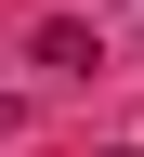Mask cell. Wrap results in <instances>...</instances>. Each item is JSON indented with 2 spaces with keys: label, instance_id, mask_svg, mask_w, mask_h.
Here are the masks:
<instances>
[{
  "label": "cell",
  "instance_id": "6da1fadb",
  "mask_svg": "<svg viewBox=\"0 0 144 157\" xmlns=\"http://www.w3.org/2000/svg\"><path fill=\"white\" fill-rule=\"evenodd\" d=\"M13 131H26V105H13V92H0V144H13Z\"/></svg>",
  "mask_w": 144,
  "mask_h": 157
}]
</instances>
